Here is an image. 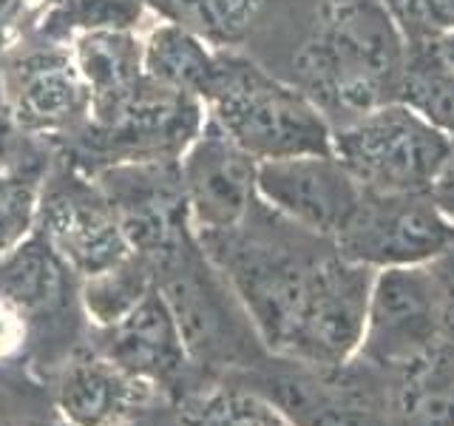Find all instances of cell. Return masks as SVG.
Here are the masks:
<instances>
[{"label": "cell", "mask_w": 454, "mask_h": 426, "mask_svg": "<svg viewBox=\"0 0 454 426\" xmlns=\"http://www.w3.org/2000/svg\"><path fill=\"white\" fill-rule=\"evenodd\" d=\"M401 99L418 114H423L449 139H454V77L406 68Z\"/></svg>", "instance_id": "25"}, {"label": "cell", "mask_w": 454, "mask_h": 426, "mask_svg": "<svg viewBox=\"0 0 454 426\" xmlns=\"http://www.w3.org/2000/svg\"><path fill=\"white\" fill-rule=\"evenodd\" d=\"M156 288L174 310L184 347L199 373L224 378L267 359V347L233 290L193 239L156 264Z\"/></svg>", "instance_id": "4"}, {"label": "cell", "mask_w": 454, "mask_h": 426, "mask_svg": "<svg viewBox=\"0 0 454 426\" xmlns=\"http://www.w3.org/2000/svg\"><path fill=\"white\" fill-rule=\"evenodd\" d=\"M443 335L437 281L429 264L378 270L358 359L387 375L429 352Z\"/></svg>", "instance_id": "8"}, {"label": "cell", "mask_w": 454, "mask_h": 426, "mask_svg": "<svg viewBox=\"0 0 454 426\" xmlns=\"http://www.w3.org/2000/svg\"><path fill=\"white\" fill-rule=\"evenodd\" d=\"M0 426H14V423H12V415H9V412H6L4 406H0Z\"/></svg>", "instance_id": "33"}, {"label": "cell", "mask_w": 454, "mask_h": 426, "mask_svg": "<svg viewBox=\"0 0 454 426\" xmlns=\"http://www.w3.org/2000/svg\"><path fill=\"white\" fill-rule=\"evenodd\" d=\"M392 426H454V341L389 375Z\"/></svg>", "instance_id": "19"}, {"label": "cell", "mask_w": 454, "mask_h": 426, "mask_svg": "<svg viewBox=\"0 0 454 426\" xmlns=\"http://www.w3.org/2000/svg\"><path fill=\"white\" fill-rule=\"evenodd\" d=\"M160 20L176 23L216 49L241 43L270 0H148Z\"/></svg>", "instance_id": "22"}, {"label": "cell", "mask_w": 454, "mask_h": 426, "mask_svg": "<svg viewBox=\"0 0 454 426\" xmlns=\"http://www.w3.org/2000/svg\"><path fill=\"white\" fill-rule=\"evenodd\" d=\"M259 160L241 151L210 117L179 156L184 208L193 236L224 233L247 219L255 196Z\"/></svg>", "instance_id": "10"}, {"label": "cell", "mask_w": 454, "mask_h": 426, "mask_svg": "<svg viewBox=\"0 0 454 426\" xmlns=\"http://www.w3.org/2000/svg\"><path fill=\"white\" fill-rule=\"evenodd\" d=\"M432 273L437 281V296H440V321H443V335L454 341V248L446 250L440 259H434Z\"/></svg>", "instance_id": "29"}, {"label": "cell", "mask_w": 454, "mask_h": 426, "mask_svg": "<svg viewBox=\"0 0 454 426\" xmlns=\"http://www.w3.org/2000/svg\"><path fill=\"white\" fill-rule=\"evenodd\" d=\"M68 273L71 270L57 259L46 241L32 236L0 262V296L26 319H37L63 304Z\"/></svg>", "instance_id": "20"}, {"label": "cell", "mask_w": 454, "mask_h": 426, "mask_svg": "<svg viewBox=\"0 0 454 426\" xmlns=\"http://www.w3.org/2000/svg\"><path fill=\"white\" fill-rule=\"evenodd\" d=\"M26 335H28V319L0 296V364L14 359L23 350Z\"/></svg>", "instance_id": "30"}, {"label": "cell", "mask_w": 454, "mask_h": 426, "mask_svg": "<svg viewBox=\"0 0 454 426\" xmlns=\"http://www.w3.org/2000/svg\"><path fill=\"white\" fill-rule=\"evenodd\" d=\"M409 71H429V75L454 77V28L449 32H432L415 40H406Z\"/></svg>", "instance_id": "28"}, {"label": "cell", "mask_w": 454, "mask_h": 426, "mask_svg": "<svg viewBox=\"0 0 454 426\" xmlns=\"http://www.w3.org/2000/svg\"><path fill=\"white\" fill-rule=\"evenodd\" d=\"M207 117L253 160L333 154V125L298 89L231 49H222L219 77L205 99Z\"/></svg>", "instance_id": "3"}, {"label": "cell", "mask_w": 454, "mask_h": 426, "mask_svg": "<svg viewBox=\"0 0 454 426\" xmlns=\"http://www.w3.org/2000/svg\"><path fill=\"white\" fill-rule=\"evenodd\" d=\"M40 185L0 170V262L35 236L40 222Z\"/></svg>", "instance_id": "24"}, {"label": "cell", "mask_w": 454, "mask_h": 426, "mask_svg": "<svg viewBox=\"0 0 454 426\" xmlns=\"http://www.w3.org/2000/svg\"><path fill=\"white\" fill-rule=\"evenodd\" d=\"M128 245L153 267L196 239L184 208L179 160H128L99 174Z\"/></svg>", "instance_id": "9"}, {"label": "cell", "mask_w": 454, "mask_h": 426, "mask_svg": "<svg viewBox=\"0 0 454 426\" xmlns=\"http://www.w3.org/2000/svg\"><path fill=\"white\" fill-rule=\"evenodd\" d=\"M156 284L153 264L131 253L120 264H114L97 276L82 279L80 304L97 330H108L131 312L145 293Z\"/></svg>", "instance_id": "23"}, {"label": "cell", "mask_w": 454, "mask_h": 426, "mask_svg": "<svg viewBox=\"0 0 454 426\" xmlns=\"http://www.w3.org/2000/svg\"><path fill=\"white\" fill-rule=\"evenodd\" d=\"M71 54L89 89V117L114 108L145 80L142 37L134 28H94L71 40Z\"/></svg>", "instance_id": "17"}, {"label": "cell", "mask_w": 454, "mask_h": 426, "mask_svg": "<svg viewBox=\"0 0 454 426\" xmlns=\"http://www.w3.org/2000/svg\"><path fill=\"white\" fill-rule=\"evenodd\" d=\"M99 333H103L99 352L125 373L151 383L156 392H179V387L199 373L184 347L174 310L156 284L125 319Z\"/></svg>", "instance_id": "14"}, {"label": "cell", "mask_w": 454, "mask_h": 426, "mask_svg": "<svg viewBox=\"0 0 454 426\" xmlns=\"http://www.w3.org/2000/svg\"><path fill=\"white\" fill-rule=\"evenodd\" d=\"M66 28L74 35L94 28H134L139 20V0H68Z\"/></svg>", "instance_id": "26"}, {"label": "cell", "mask_w": 454, "mask_h": 426, "mask_svg": "<svg viewBox=\"0 0 454 426\" xmlns=\"http://www.w3.org/2000/svg\"><path fill=\"white\" fill-rule=\"evenodd\" d=\"M9 117L32 131H51L89 114V89L71 49L46 46L20 54L4 68Z\"/></svg>", "instance_id": "16"}, {"label": "cell", "mask_w": 454, "mask_h": 426, "mask_svg": "<svg viewBox=\"0 0 454 426\" xmlns=\"http://www.w3.org/2000/svg\"><path fill=\"white\" fill-rule=\"evenodd\" d=\"M409 46L383 0H324L293 57L295 85L324 117L352 120L397 103Z\"/></svg>", "instance_id": "2"}, {"label": "cell", "mask_w": 454, "mask_h": 426, "mask_svg": "<svg viewBox=\"0 0 454 426\" xmlns=\"http://www.w3.org/2000/svg\"><path fill=\"white\" fill-rule=\"evenodd\" d=\"M364 188L335 154H298L264 160L255 170V196L287 222L333 239L358 208Z\"/></svg>", "instance_id": "11"}, {"label": "cell", "mask_w": 454, "mask_h": 426, "mask_svg": "<svg viewBox=\"0 0 454 426\" xmlns=\"http://www.w3.org/2000/svg\"><path fill=\"white\" fill-rule=\"evenodd\" d=\"M344 259L369 270L432 264L454 248V225L429 193H361L344 231L335 236Z\"/></svg>", "instance_id": "7"}, {"label": "cell", "mask_w": 454, "mask_h": 426, "mask_svg": "<svg viewBox=\"0 0 454 426\" xmlns=\"http://www.w3.org/2000/svg\"><path fill=\"white\" fill-rule=\"evenodd\" d=\"M196 241L245 307L267 352H287L335 241L287 222L264 202H255L231 231Z\"/></svg>", "instance_id": "1"}, {"label": "cell", "mask_w": 454, "mask_h": 426, "mask_svg": "<svg viewBox=\"0 0 454 426\" xmlns=\"http://www.w3.org/2000/svg\"><path fill=\"white\" fill-rule=\"evenodd\" d=\"M224 378L267 395L293 426H392L389 375L358 355L340 367L267 355L255 367Z\"/></svg>", "instance_id": "5"}, {"label": "cell", "mask_w": 454, "mask_h": 426, "mask_svg": "<svg viewBox=\"0 0 454 426\" xmlns=\"http://www.w3.org/2000/svg\"><path fill=\"white\" fill-rule=\"evenodd\" d=\"M375 270L355 264L335 253L326 259L316 284L304 319L278 359H293L312 367H340L358 355L369 293H372Z\"/></svg>", "instance_id": "12"}, {"label": "cell", "mask_w": 454, "mask_h": 426, "mask_svg": "<svg viewBox=\"0 0 454 426\" xmlns=\"http://www.w3.org/2000/svg\"><path fill=\"white\" fill-rule=\"evenodd\" d=\"M451 139L403 99L333 125V154L366 191L429 193Z\"/></svg>", "instance_id": "6"}, {"label": "cell", "mask_w": 454, "mask_h": 426, "mask_svg": "<svg viewBox=\"0 0 454 426\" xmlns=\"http://www.w3.org/2000/svg\"><path fill=\"white\" fill-rule=\"evenodd\" d=\"M6 114L9 108H6V94H4V68H0V122H4Z\"/></svg>", "instance_id": "32"}, {"label": "cell", "mask_w": 454, "mask_h": 426, "mask_svg": "<svg viewBox=\"0 0 454 426\" xmlns=\"http://www.w3.org/2000/svg\"><path fill=\"white\" fill-rule=\"evenodd\" d=\"M429 196L434 199V205L446 213V219L454 225V139H451V151L446 156L443 168H440V174L432 185Z\"/></svg>", "instance_id": "31"}, {"label": "cell", "mask_w": 454, "mask_h": 426, "mask_svg": "<svg viewBox=\"0 0 454 426\" xmlns=\"http://www.w3.org/2000/svg\"><path fill=\"white\" fill-rule=\"evenodd\" d=\"M176 423H179V421H176Z\"/></svg>", "instance_id": "34"}, {"label": "cell", "mask_w": 454, "mask_h": 426, "mask_svg": "<svg viewBox=\"0 0 454 426\" xmlns=\"http://www.w3.org/2000/svg\"><path fill=\"white\" fill-rule=\"evenodd\" d=\"M37 231L80 279L103 273L134 253L103 191L82 182L63 185L40 199Z\"/></svg>", "instance_id": "13"}, {"label": "cell", "mask_w": 454, "mask_h": 426, "mask_svg": "<svg viewBox=\"0 0 454 426\" xmlns=\"http://www.w3.org/2000/svg\"><path fill=\"white\" fill-rule=\"evenodd\" d=\"M406 40L454 28V0H383Z\"/></svg>", "instance_id": "27"}, {"label": "cell", "mask_w": 454, "mask_h": 426, "mask_svg": "<svg viewBox=\"0 0 454 426\" xmlns=\"http://www.w3.org/2000/svg\"><path fill=\"white\" fill-rule=\"evenodd\" d=\"M156 390L103 352L71 359L57 378L54 409L63 426H134L153 406Z\"/></svg>", "instance_id": "15"}, {"label": "cell", "mask_w": 454, "mask_h": 426, "mask_svg": "<svg viewBox=\"0 0 454 426\" xmlns=\"http://www.w3.org/2000/svg\"><path fill=\"white\" fill-rule=\"evenodd\" d=\"M179 426H293V421L259 390L219 378L179 398Z\"/></svg>", "instance_id": "21"}, {"label": "cell", "mask_w": 454, "mask_h": 426, "mask_svg": "<svg viewBox=\"0 0 454 426\" xmlns=\"http://www.w3.org/2000/svg\"><path fill=\"white\" fill-rule=\"evenodd\" d=\"M222 49L176 23L160 20L142 37V68L156 85L196 99H207L219 77Z\"/></svg>", "instance_id": "18"}]
</instances>
